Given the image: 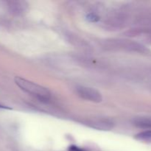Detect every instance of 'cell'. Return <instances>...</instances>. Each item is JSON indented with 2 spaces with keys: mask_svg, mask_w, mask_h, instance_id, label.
Returning a JSON list of instances; mask_svg holds the SVG:
<instances>
[{
  "mask_svg": "<svg viewBox=\"0 0 151 151\" xmlns=\"http://www.w3.org/2000/svg\"><path fill=\"white\" fill-rule=\"evenodd\" d=\"M136 138L139 140H145V141H149L151 140V131H145V132L140 133L137 134Z\"/></svg>",
  "mask_w": 151,
  "mask_h": 151,
  "instance_id": "5b68a950",
  "label": "cell"
},
{
  "mask_svg": "<svg viewBox=\"0 0 151 151\" xmlns=\"http://www.w3.org/2000/svg\"><path fill=\"white\" fill-rule=\"evenodd\" d=\"M76 91L81 98L86 100L94 103H100L103 100L100 92L95 88L87 86H78L77 87Z\"/></svg>",
  "mask_w": 151,
  "mask_h": 151,
  "instance_id": "7a4b0ae2",
  "label": "cell"
},
{
  "mask_svg": "<svg viewBox=\"0 0 151 151\" xmlns=\"http://www.w3.org/2000/svg\"><path fill=\"white\" fill-rule=\"evenodd\" d=\"M0 109H10V108L7 107V106H4L3 105L0 104Z\"/></svg>",
  "mask_w": 151,
  "mask_h": 151,
  "instance_id": "ba28073f",
  "label": "cell"
},
{
  "mask_svg": "<svg viewBox=\"0 0 151 151\" xmlns=\"http://www.w3.org/2000/svg\"><path fill=\"white\" fill-rule=\"evenodd\" d=\"M91 127L99 130H109L112 128L113 123L107 119H100L91 122Z\"/></svg>",
  "mask_w": 151,
  "mask_h": 151,
  "instance_id": "3957f363",
  "label": "cell"
},
{
  "mask_svg": "<svg viewBox=\"0 0 151 151\" xmlns=\"http://www.w3.org/2000/svg\"><path fill=\"white\" fill-rule=\"evenodd\" d=\"M69 151H86L83 149H81L80 147H76V146H71V147H69Z\"/></svg>",
  "mask_w": 151,
  "mask_h": 151,
  "instance_id": "52a82bcc",
  "label": "cell"
},
{
  "mask_svg": "<svg viewBox=\"0 0 151 151\" xmlns=\"http://www.w3.org/2000/svg\"><path fill=\"white\" fill-rule=\"evenodd\" d=\"M15 82L21 89L40 100H48L51 97L50 91L42 86L38 85L20 77H16Z\"/></svg>",
  "mask_w": 151,
  "mask_h": 151,
  "instance_id": "6da1fadb",
  "label": "cell"
},
{
  "mask_svg": "<svg viewBox=\"0 0 151 151\" xmlns=\"http://www.w3.org/2000/svg\"><path fill=\"white\" fill-rule=\"evenodd\" d=\"M134 124L140 128H151V120L148 119H138Z\"/></svg>",
  "mask_w": 151,
  "mask_h": 151,
  "instance_id": "277c9868",
  "label": "cell"
},
{
  "mask_svg": "<svg viewBox=\"0 0 151 151\" xmlns=\"http://www.w3.org/2000/svg\"><path fill=\"white\" fill-rule=\"evenodd\" d=\"M86 19L88 22H97V21H99L100 18H99L96 14H94V13H89V14H88L86 16Z\"/></svg>",
  "mask_w": 151,
  "mask_h": 151,
  "instance_id": "8992f818",
  "label": "cell"
}]
</instances>
